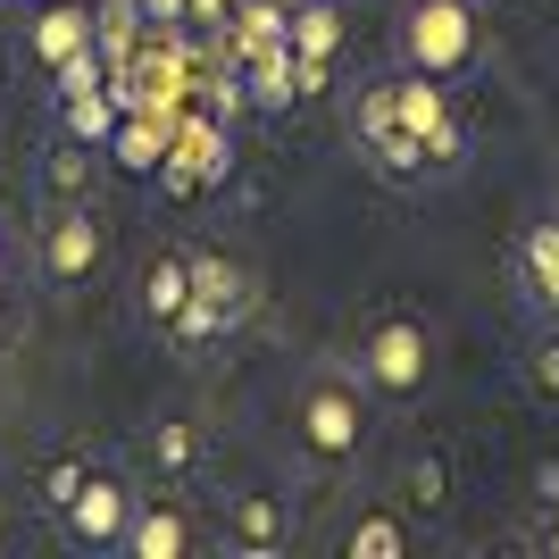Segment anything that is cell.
Here are the masks:
<instances>
[{
	"label": "cell",
	"instance_id": "obj_1",
	"mask_svg": "<svg viewBox=\"0 0 559 559\" xmlns=\"http://www.w3.org/2000/svg\"><path fill=\"white\" fill-rule=\"evenodd\" d=\"M485 50V25H476V0H409L401 9V59L409 75H467Z\"/></svg>",
	"mask_w": 559,
	"mask_h": 559
},
{
	"label": "cell",
	"instance_id": "obj_2",
	"mask_svg": "<svg viewBox=\"0 0 559 559\" xmlns=\"http://www.w3.org/2000/svg\"><path fill=\"white\" fill-rule=\"evenodd\" d=\"M293 443H301L318 467L359 460V443H368L359 384H343V376H318V384H301V401H293Z\"/></svg>",
	"mask_w": 559,
	"mask_h": 559
},
{
	"label": "cell",
	"instance_id": "obj_3",
	"mask_svg": "<svg viewBox=\"0 0 559 559\" xmlns=\"http://www.w3.org/2000/svg\"><path fill=\"white\" fill-rule=\"evenodd\" d=\"M426 376H435V343H426L418 318H376L359 334V384L384 401H418Z\"/></svg>",
	"mask_w": 559,
	"mask_h": 559
},
{
	"label": "cell",
	"instance_id": "obj_4",
	"mask_svg": "<svg viewBox=\"0 0 559 559\" xmlns=\"http://www.w3.org/2000/svg\"><path fill=\"white\" fill-rule=\"evenodd\" d=\"M142 492L117 476V467H84V485L68 492V510H59V526H68L84 551H126V526H134Z\"/></svg>",
	"mask_w": 559,
	"mask_h": 559
},
{
	"label": "cell",
	"instance_id": "obj_5",
	"mask_svg": "<svg viewBox=\"0 0 559 559\" xmlns=\"http://www.w3.org/2000/svg\"><path fill=\"white\" fill-rule=\"evenodd\" d=\"M393 126L409 142H418L435 167H460L467 134H460V117H451V93H443V75H409V84H393Z\"/></svg>",
	"mask_w": 559,
	"mask_h": 559
},
{
	"label": "cell",
	"instance_id": "obj_6",
	"mask_svg": "<svg viewBox=\"0 0 559 559\" xmlns=\"http://www.w3.org/2000/svg\"><path fill=\"white\" fill-rule=\"evenodd\" d=\"M100 251H109V242H100L93 201H68V210L43 226V284H59V293H68V284H84V276L100 267Z\"/></svg>",
	"mask_w": 559,
	"mask_h": 559
},
{
	"label": "cell",
	"instance_id": "obj_7",
	"mask_svg": "<svg viewBox=\"0 0 559 559\" xmlns=\"http://www.w3.org/2000/svg\"><path fill=\"white\" fill-rule=\"evenodd\" d=\"M293 543V510L276 492H234L226 501V551L234 559H276Z\"/></svg>",
	"mask_w": 559,
	"mask_h": 559
},
{
	"label": "cell",
	"instance_id": "obj_8",
	"mask_svg": "<svg viewBox=\"0 0 559 559\" xmlns=\"http://www.w3.org/2000/svg\"><path fill=\"white\" fill-rule=\"evenodd\" d=\"M518 293L559 318V217H535V226L518 234Z\"/></svg>",
	"mask_w": 559,
	"mask_h": 559
},
{
	"label": "cell",
	"instance_id": "obj_9",
	"mask_svg": "<svg viewBox=\"0 0 559 559\" xmlns=\"http://www.w3.org/2000/svg\"><path fill=\"white\" fill-rule=\"evenodd\" d=\"M25 43H34V59H43L50 75L68 68V59H84V50H100V43H93V9H75V0H59V9H43Z\"/></svg>",
	"mask_w": 559,
	"mask_h": 559
},
{
	"label": "cell",
	"instance_id": "obj_10",
	"mask_svg": "<svg viewBox=\"0 0 559 559\" xmlns=\"http://www.w3.org/2000/svg\"><path fill=\"white\" fill-rule=\"evenodd\" d=\"M192 551V518L176 501H142L126 526V559H185Z\"/></svg>",
	"mask_w": 559,
	"mask_h": 559
},
{
	"label": "cell",
	"instance_id": "obj_11",
	"mask_svg": "<svg viewBox=\"0 0 559 559\" xmlns=\"http://www.w3.org/2000/svg\"><path fill=\"white\" fill-rule=\"evenodd\" d=\"M192 293H201L226 326H242V318H251V301H259V293H251V267H242V259H217V251L192 259Z\"/></svg>",
	"mask_w": 559,
	"mask_h": 559
},
{
	"label": "cell",
	"instance_id": "obj_12",
	"mask_svg": "<svg viewBox=\"0 0 559 559\" xmlns=\"http://www.w3.org/2000/svg\"><path fill=\"white\" fill-rule=\"evenodd\" d=\"M242 93L259 100V109H284V100H301V84H293V43H267L242 59Z\"/></svg>",
	"mask_w": 559,
	"mask_h": 559
},
{
	"label": "cell",
	"instance_id": "obj_13",
	"mask_svg": "<svg viewBox=\"0 0 559 559\" xmlns=\"http://www.w3.org/2000/svg\"><path fill=\"white\" fill-rule=\"evenodd\" d=\"M185 301H192V259H151V267H142V309H151V318H159V326H176V318H185Z\"/></svg>",
	"mask_w": 559,
	"mask_h": 559
},
{
	"label": "cell",
	"instance_id": "obj_14",
	"mask_svg": "<svg viewBox=\"0 0 559 559\" xmlns=\"http://www.w3.org/2000/svg\"><path fill=\"white\" fill-rule=\"evenodd\" d=\"M284 43L301 59H334L343 50V0H293V34Z\"/></svg>",
	"mask_w": 559,
	"mask_h": 559
},
{
	"label": "cell",
	"instance_id": "obj_15",
	"mask_svg": "<svg viewBox=\"0 0 559 559\" xmlns=\"http://www.w3.org/2000/svg\"><path fill=\"white\" fill-rule=\"evenodd\" d=\"M284 34H293V0H234V59H251Z\"/></svg>",
	"mask_w": 559,
	"mask_h": 559
},
{
	"label": "cell",
	"instance_id": "obj_16",
	"mask_svg": "<svg viewBox=\"0 0 559 559\" xmlns=\"http://www.w3.org/2000/svg\"><path fill=\"white\" fill-rule=\"evenodd\" d=\"M100 159H109V151H93V142H59V151H50V192H59V201H93V176H100Z\"/></svg>",
	"mask_w": 559,
	"mask_h": 559
},
{
	"label": "cell",
	"instance_id": "obj_17",
	"mask_svg": "<svg viewBox=\"0 0 559 559\" xmlns=\"http://www.w3.org/2000/svg\"><path fill=\"white\" fill-rule=\"evenodd\" d=\"M142 25H151V17H142V0H100V17H93V43L109 50V59H126V50L142 43Z\"/></svg>",
	"mask_w": 559,
	"mask_h": 559
},
{
	"label": "cell",
	"instance_id": "obj_18",
	"mask_svg": "<svg viewBox=\"0 0 559 559\" xmlns=\"http://www.w3.org/2000/svg\"><path fill=\"white\" fill-rule=\"evenodd\" d=\"M343 551H350V559H401V551H409V535H401V518L368 510V518L343 535Z\"/></svg>",
	"mask_w": 559,
	"mask_h": 559
},
{
	"label": "cell",
	"instance_id": "obj_19",
	"mask_svg": "<svg viewBox=\"0 0 559 559\" xmlns=\"http://www.w3.org/2000/svg\"><path fill=\"white\" fill-rule=\"evenodd\" d=\"M526 384H535L543 401H559V318L535 326V343H526Z\"/></svg>",
	"mask_w": 559,
	"mask_h": 559
},
{
	"label": "cell",
	"instance_id": "obj_20",
	"mask_svg": "<svg viewBox=\"0 0 559 559\" xmlns=\"http://www.w3.org/2000/svg\"><path fill=\"white\" fill-rule=\"evenodd\" d=\"M151 460H159V476H185V467H192V426L167 418L159 435H151Z\"/></svg>",
	"mask_w": 559,
	"mask_h": 559
},
{
	"label": "cell",
	"instance_id": "obj_21",
	"mask_svg": "<svg viewBox=\"0 0 559 559\" xmlns=\"http://www.w3.org/2000/svg\"><path fill=\"white\" fill-rule=\"evenodd\" d=\"M451 476H443V460H418V467H409V476H401V492H409V501H418V510H443V501H451Z\"/></svg>",
	"mask_w": 559,
	"mask_h": 559
},
{
	"label": "cell",
	"instance_id": "obj_22",
	"mask_svg": "<svg viewBox=\"0 0 559 559\" xmlns=\"http://www.w3.org/2000/svg\"><path fill=\"white\" fill-rule=\"evenodd\" d=\"M75 485H84V460H59V467L43 476V501H50V510H68V492H75Z\"/></svg>",
	"mask_w": 559,
	"mask_h": 559
},
{
	"label": "cell",
	"instance_id": "obj_23",
	"mask_svg": "<svg viewBox=\"0 0 559 559\" xmlns=\"http://www.w3.org/2000/svg\"><path fill=\"white\" fill-rule=\"evenodd\" d=\"M142 17L159 25V34H185V25H192V0H142Z\"/></svg>",
	"mask_w": 559,
	"mask_h": 559
},
{
	"label": "cell",
	"instance_id": "obj_24",
	"mask_svg": "<svg viewBox=\"0 0 559 559\" xmlns=\"http://www.w3.org/2000/svg\"><path fill=\"white\" fill-rule=\"evenodd\" d=\"M226 9H234V0H192V25H185V34H226Z\"/></svg>",
	"mask_w": 559,
	"mask_h": 559
},
{
	"label": "cell",
	"instance_id": "obj_25",
	"mask_svg": "<svg viewBox=\"0 0 559 559\" xmlns=\"http://www.w3.org/2000/svg\"><path fill=\"white\" fill-rule=\"evenodd\" d=\"M543 551H551V559H559V518H551V526H543Z\"/></svg>",
	"mask_w": 559,
	"mask_h": 559
},
{
	"label": "cell",
	"instance_id": "obj_26",
	"mask_svg": "<svg viewBox=\"0 0 559 559\" xmlns=\"http://www.w3.org/2000/svg\"><path fill=\"white\" fill-rule=\"evenodd\" d=\"M0 293H9V251H0Z\"/></svg>",
	"mask_w": 559,
	"mask_h": 559
}]
</instances>
